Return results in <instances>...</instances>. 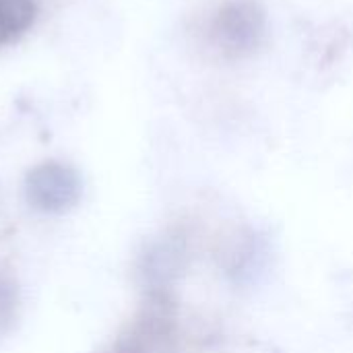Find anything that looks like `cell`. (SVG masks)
<instances>
[{"mask_svg":"<svg viewBox=\"0 0 353 353\" xmlns=\"http://www.w3.org/2000/svg\"><path fill=\"white\" fill-rule=\"evenodd\" d=\"M37 17L35 0H0V46L21 39Z\"/></svg>","mask_w":353,"mask_h":353,"instance_id":"obj_4","label":"cell"},{"mask_svg":"<svg viewBox=\"0 0 353 353\" xmlns=\"http://www.w3.org/2000/svg\"><path fill=\"white\" fill-rule=\"evenodd\" d=\"M108 353H137V352H134V350H130L124 341H118V343H116V345H114V347H112Z\"/></svg>","mask_w":353,"mask_h":353,"instance_id":"obj_6","label":"cell"},{"mask_svg":"<svg viewBox=\"0 0 353 353\" xmlns=\"http://www.w3.org/2000/svg\"><path fill=\"white\" fill-rule=\"evenodd\" d=\"M17 310H19L17 285L12 283V279L8 275H4L0 271V335L12 327V323L17 319Z\"/></svg>","mask_w":353,"mask_h":353,"instance_id":"obj_5","label":"cell"},{"mask_svg":"<svg viewBox=\"0 0 353 353\" xmlns=\"http://www.w3.org/2000/svg\"><path fill=\"white\" fill-rule=\"evenodd\" d=\"M137 353H172L176 343V308L165 292H153L122 335Z\"/></svg>","mask_w":353,"mask_h":353,"instance_id":"obj_2","label":"cell"},{"mask_svg":"<svg viewBox=\"0 0 353 353\" xmlns=\"http://www.w3.org/2000/svg\"><path fill=\"white\" fill-rule=\"evenodd\" d=\"M267 17L254 0H230L221 4L209 25L213 48L225 58H246L265 41Z\"/></svg>","mask_w":353,"mask_h":353,"instance_id":"obj_1","label":"cell"},{"mask_svg":"<svg viewBox=\"0 0 353 353\" xmlns=\"http://www.w3.org/2000/svg\"><path fill=\"white\" fill-rule=\"evenodd\" d=\"M25 196L37 211L64 213L79 203L81 180L72 168L58 161H48L27 174Z\"/></svg>","mask_w":353,"mask_h":353,"instance_id":"obj_3","label":"cell"}]
</instances>
